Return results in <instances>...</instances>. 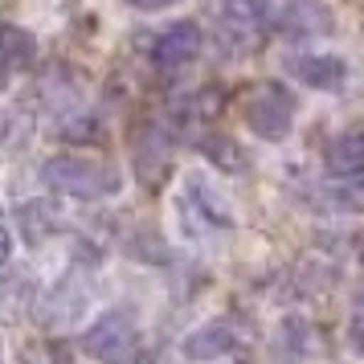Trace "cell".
<instances>
[{
    "label": "cell",
    "mask_w": 364,
    "mask_h": 364,
    "mask_svg": "<svg viewBox=\"0 0 364 364\" xmlns=\"http://www.w3.org/2000/svg\"><path fill=\"white\" fill-rule=\"evenodd\" d=\"M41 181L50 184L53 193L62 197H78V200H102V197H115L123 188V172L102 160H90V156H50L41 164Z\"/></svg>",
    "instance_id": "6da1fadb"
},
{
    "label": "cell",
    "mask_w": 364,
    "mask_h": 364,
    "mask_svg": "<svg viewBox=\"0 0 364 364\" xmlns=\"http://www.w3.org/2000/svg\"><path fill=\"white\" fill-rule=\"evenodd\" d=\"M242 119L262 144H282L295 127V95L282 82L266 78V82L250 86L246 102H242Z\"/></svg>",
    "instance_id": "7a4b0ae2"
},
{
    "label": "cell",
    "mask_w": 364,
    "mask_h": 364,
    "mask_svg": "<svg viewBox=\"0 0 364 364\" xmlns=\"http://www.w3.org/2000/svg\"><path fill=\"white\" fill-rule=\"evenodd\" d=\"M82 352L99 364H132L139 356V319L135 311H102L90 328L82 331Z\"/></svg>",
    "instance_id": "3957f363"
},
{
    "label": "cell",
    "mask_w": 364,
    "mask_h": 364,
    "mask_svg": "<svg viewBox=\"0 0 364 364\" xmlns=\"http://www.w3.org/2000/svg\"><path fill=\"white\" fill-rule=\"evenodd\" d=\"M181 217H184V225H188V230H197V233H225V230H233L230 205L217 197L200 176H188V181H184Z\"/></svg>",
    "instance_id": "277c9868"
},
{
    "label": "cell",
    "mask_w": 364,
    "mask_h": 364,
    "mask_svg": "<svg viewBox=\"0 0 364 364\" xmlns=\"http://www.w3.org/2000/svg\"><path fill=\"white\" fill-rule=\"evenodd\" d=\"M242 348V328L233 315H217V319H205L200 328H193L181 340V356L184 360H221Z\"/></svg>",
    "instance_id": "5b68a950"
},
{
    "label": "cell",
    "mask_w": 364,
    "mask_h": 364,
    "mask_svg": "<svg viewBox=\"0 0 364 364\" xmlns=\"http://www.w3.org/2000/svg\"><path fill=\"white\" fill-rule=\"evenodd\" d=\"M197 53H200V29L193 25V21H172L168 29L151 33V46H148L151 66L164 70V74L184 70Z\"/></svg>",
    "instance_id": "8992f818"
},
{
    "label": "cell",
    "mask_w": 364,
    "mask_h": 364,
    "mask_svg": "<svg viewBox=\"0 0 364 364\" xmlns=\"http://www.w3.org/2000/svg\"><path fill=\"white\" fill-rule=\"evenodd\" d=\"M287 70H291V78L303 86H311V90H344L348 82V62L344 58H336V53H295V58H287Z\"/></svg>",
    "instance_id": "52a82bcc"
},
{
    "label": "cell",
    "mask_w": 364,
    "mask_h": 364,
    "mask_svg": "<svg viewBox=\"0 0 364 364\" xmlns=\"http://www.w3.org/2000/svg\"><path fill=\"white\" fill-rule=\"evenodd\" d=\"M331 25V13L319 9L311 0H282L279 4V17H274V29L287 37H311V33H328Z\"/></svg>",
    "instance_id": "ba28073f"
},
{
    "label": "cell",
    "mask_w": 364,
    "mask_h": 364,
    "mask_svg": "<svg viewBox=\"0 0 364 364\" xmlns=\"http://www.w3.org/2000/svg\"><path fill=\"white\" fill-rule=\"evenodd\" d=\"M200 156L209 160L213 168H221V172H230V176H242L250 168V151L233 139V135H221V132H205L197 139Z\"/></svg>",
    "instance_id": "9c48e42d"
},
{
    "label": "cell",
    "mask_w": 364,
    "mask_h": 364,
    "mask_svg": "<svg viewBox=\"0 0 364 364\" xmlns=\"http://www.w3.org/2000/svg\"><path fill=\"white\" fill-rule=\"evenodd\" d=\"M37 62V41L21 25H0V70L4 74H25Z\"/></svg>",
    "instance_id": "30bf717a"
},
{
    "label": "cell",
    "mask_w": 364,
    "mask_h": 364,
    "mask_svg": "<svg viewBox=\"0 0 364 364\" xmlns=\"http://www.w3.org/2000/svg\"><path fill=\"white\" fill-rule=\"evenodd\" d=\"M364 168V127H348L328 148V176H352Z\"/></svg>",
    "instance_id": "8fae6325"
},
{
    "label": "cell",
    "mask_w": 364,
    "mask_h": 364,
    "mask_svg": "<svg viewBox=\"0 0 364 364\" xmlns=\"http://www.w3.org/2000/svg\"><path fill=\"white\" fill-rule=\"evenodd\" d=\"M221 90H213V86H205V90H197L193 99H188V107H184V115L188 119H213L217 111H221Z\"/></svg>",
    "instance_id": "7c38bea8"
},
{
    "label": "cell",
    "mask_w": 364,
    "mask_h": 364,
    "mask_svg": "<svg viewBox=\"0 0 364 364\" xmlns=\"http://www.w3.org/2000/svg\"><path fill=\"white\" fill-rule=\"evenodd\" d=\"M9 258H13V230H9V221L0 213V270L9 266Z\"/></svg>",
    "instance_id": "4fadbf2b"
},
{
    "label": "cell",
    "mask_w": 364,
    "mask_h": 364,
    "mask_svg": "<svg viewBox=\"0 0 364 364\" xmlns=\"http://www.w3.org/2000/svg\"><path fill=\"white\" fill-rule=\"evenodd\" d=\"M348 344H352V352L364 360V319H352V328H348Z\"/></svg>",
    "instance_id": "5bb4252c"
},
{
    "label": "cell",
    "mask_w": 364,
    "mask_h": 364,
    "mask_svg": "<svg viewBox=\"0 0 364 364\" xmlns=\"http://www.w3.org/2000/svg\"><path fill=\"white\" fill-rule=\"evenodd\" d=\"M132 9H144V13H151V9H168V4H176V0H127Z\"/></svg>",
    "instance_id": "9a60e30c"
},
{
    "label": "cell",
    "mask_w": 364,
    "mask_h": 364,
    "mask_svg": "<svg viewBox=\"0 0 364 364\" xmlns=\"http://www.w3.org/2000/svg\"><path fill=\"white\" fill-rule=\"evenodd\" d=\"M132 364H156V360H151L148 352H139V356H135V360H132Z\"/></svg>",
    "instance_id": "2e32d148"
},
{
    "label": "cell",
    "mask_w": 364,
    "mask_h": 364,
    "mask_svg": "<svg viewBox=\"0 0 364 364\" xmlns=\"http://www.w3.org/2000/svg\"><path fill=\"white\" fill-rule=\"evenodd\" d=\"M4 135H9V119L0 115V144H4Z\"/></svg>",
    "instance_id": "e0dca14e"
},
{
    "label": "cell",
    "mask_w": 364,
    "mask_h": 364,
    "mask_svg": "<svg viewBox=\"0 0 364 364\" xmlns=\"http://www.w3.org/2000/svg\"><path fill=\"white\" fill-rule=\"evenodd\" d=\"M360 262H364V242H360ZM360 303H364V287H360Z\"/></svg>",
    "instance_id": "ac0fdd59"
},
{
    "label": "cell",
    "mask_w": 364,
    "mask_h": 364,
    "mask_svg": "<svg viewBox=\"0 0 364 364\" xmlns=\"http://www.w3.org/2000/svg\"><path fill=\"white\" fill-rule=\"evenodd\" d=\"M4 78H9V74H4V70H0V86H4Z\"/></svg>",
    "instance_id": "d6986e66"
}]
</instances>
